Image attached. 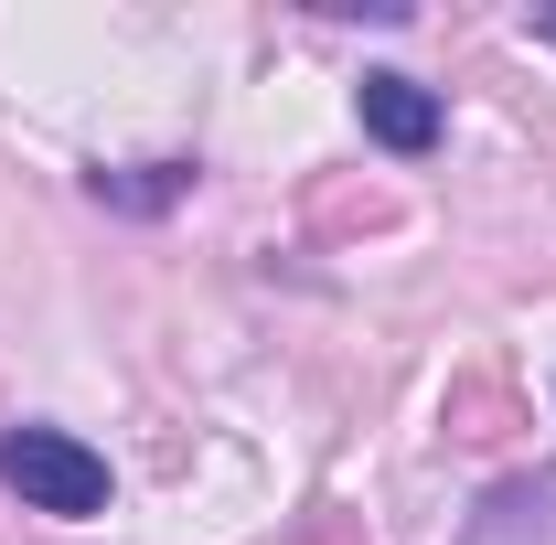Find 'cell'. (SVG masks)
I'll use <instances>...</instances> for the list:
<instances>
[{
	"instance_id": "1",
	"label": "cell",
	"mask_w": 556,
	"mask_h": 545,
	"mask_svg": "<svg viewBox=\"0 0 556 545\" xmlns=\"http://www.w3.org/2000/svg\"><path fill=\"white\" fill-rule=\"evenodd\" d=\"M0 481L22 492V514H65V524L108 514V460L75 428H11L0 439Z\"/></svg>"
},
{
	"instance_id": "2",
	"label": "cell",
	"mask_w": 556,
	"mask_h": 545,
	"mask_svg": "<svg viewBox=\"0 0 556 545\" xmlns=\"http://www.w3.org/2000/svg\"><path fill=\"white\" fill-rule=\"evenodd\" d=\"M353 107H364V139H386L396 161L439 150V97H428L417 75H364V86H353Z\"/></svg>"
},
{
	"instance_id": "3",
	"label": "cell",
	"mask_w": 556,
	"mask_h": 545,
	"mask_svg": "<svg viewBox=\"0 0 556 545\" xmlns=\"http://www.w3.org/2000/svg\"><path fill=\"white\" fill-rule=\"evenodd\" d=\"M182 182H193L182 161H150V172H97V204H118V214H161Z\"/></svg>"
},
{
	"instance_id": "4",
	"label": "cell",
	"mask_w": 556,
	"mask_h": 545,
	"mask_svg": "<svg viewBox=\"0 0 556 545\" xmlns=\"http://www.w3.org/2000/svg\"><path fill=\"white\" fill-rule=\"evenodd\" d=\"M535 43H556V0H546V11H535Z\"/></svg>"
}]
</instances>
